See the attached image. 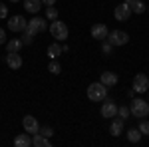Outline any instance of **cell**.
<instances>
[{"instance_id":"1","label":"cell","mask_w":149,"mask_h":147,"mask_svg":"<svg viewBox=\"0 0 149 147\" xmlns=\"http://www.w3.org/2000/svg\"><path fill=\"white\" fill-rule=\"evenodd\" d=\"M88 98H90V102H103L107 98V88L102 82H93L88 86Z\"/></svg>"},{"instance_id":"2","label":"cell","mask_w":149,"mask_h":147,"mask_svg":"<svg viewBox=\"0 0 149 147\" xmlns=\"http://www.w3.org/2000/svg\"><path fill=\"white\" fill-rule=\"evenodd\" d=\"M50 34L56 38L58 42H62V40H66L70 34L68 26H66V22H62V20H52V24H50Z\"/></svg>"},{"instance_id":"3","label":"cell","mask_w":149,"mask_h":147,"mask_svg":"<svg viewBox=\"0 0 149 147\" xmlns=\"http://www.w3.org/2000/svg\"><path fill=\"white\" fill-rule=\"evenodd\" d=\"M129 109H131V115H135L139 119H143V117H147L149 113V102H143V100H133L131 105H129Z\"/></svg>"},{"instance_id":"4","label":"cell","mask_w":149,"mask_h":147,"mask_svg":"<svg viewBox=\"0 0 149 147\" xmlns=\"http://www.w3.org/2000/svg\"><path fill=\"white\" fill-rule=\"evenodd\" d=\"M105 40L111 46H125L127 42H129V36H127V32H123V30H111Z\"/></svg>"},{"instance_id":"5","label":"cell","mask_w":149,"mask_h":147,"mask_svg":"<svg viewBox=\"0 0 149 147\" xmlns=\"http://www.w3.org/2000/svg\"><path fill=\"white\" fill-rule=\"evenodd\" d=\"M26 30H28L32 36H36L38 32H46V30H48V22L44 20V18H40V16H34V18L28 22Z\"/></svg>"},{"instance_id":"6","label":"cell","mask_w":149,"mask_h":147,"mask_svg":"<svg viewBox=\"0 0 149 147\" xmlns=\"http://www.w3.org/2000/svg\"><path fill=\"white\" fill-rule=\"evenodd\" d=\"M26 26H28V20H26L24 16H20V14H16V16L8 18V28H10L12 32H24Z\"/></svg>"},{"instance_id":"7","label":"cell","mask_w":149,"mask_h":147,"mask_svg":"<svg viewBox=\"0 0 149 147\" xmlns=\"http://www.w3.org/2000/svg\"><path fill=\"white\" fill-rule=\"evenodd\" d=\"M133 90H135V93H145L149 90V78L145 74H137L133 78Z\"/></svg>"},{"instance_id":"8","label":"cell","mask_w":149,"mask_h":147,"mask_svg":"<svg viewBox=\"0 0 149 147\" xmlns=\"http://www.w3.org/2000/svg\"><path fill=\"white\" fill-rule=\"evenodd\" d=\"M117 115V105H115L113 100H103L102 103V117H107V119H111V117H115Z\"/></svg>"},{"instance_id":"9","label":"cell","mask_w":149,"mask_h":147,"mask_svg":"<svg viewBox=\"0 0 149 147\" xmlns=\"http://www.w3.org/2000/svg\"><path fill=\"white\" fill-rule=\"evenodd\" d=\"M22 125H24V131H26V133H30V135L38 133V129H40V123H38V119H36V117H32V115H24Z\"/></svg>"},{"instance_id":"10","label":"cell","mask_w":149,"mask_h":147,"mask_svg":"<svg viewBox=\"0 0 149 147\" xmlns=\"http://www.w3.org/2000/svg\"><path fill=\"white\" fill-rule=\"evenodd\" d=\"M131 14H133V12H131V8L127 6L125 2H123V4H119V6H115V10H113L115 20H119V22H127Z\"/></svg>"},{"instance_id":"11","label":"cell","mask_w":149,"mask_h":147,"mask_svg":"<svg viewBox=\"0 0 149 147\" xmlns=\"http://www.w3.org/2000/svg\"><path fill=\"white\" fill-rule=\"evenodd\" d=\"M6 66L10 70H20L22 68V56L18 52H8L6 54Z\"/></svg>"},{"instance_id":"12","label":"cell","mask_w":149,"mask_h":147,"mask_svg":"<svg viewBox=\"0 0 149 147\" xmlns=\"http://www.w3.org/2000/svg\"><path fill=\"white\" fill-rule=\"evenodd\" d=\"M107 34H109V30H107L105 24L100 22V24H93L92 26V38H95V40H105Z\"/></svg>"},{"instance_id":"13","label":"cell","mask_w":149,"mask_h":147,"mask_svg":"<svg viewBox=\"0 0 149 147\" xmlns=\"http://www.w3.org/2000/svg\"><path fill=\"white\" fill-rule=\"evenodd\" d=\"M109 133L113 137H119L123 133V119L119 115H115V119H111V125H109Z\"/></svg>"},{"instance_id":"14","label":"cell","mask_w":149,"mask_h":147,"mask_svg":"<svg viewBox=\"0 0 149 147\" xmlns=\"http://www.w3.org/2000/svg\"><path fill=\"white\" fill-rule=\"evenodd\" d=\"M117 74H113V72H103L102 74V78H100V82H102L105 88H111V86H115L117 84Z\"/></svg>"},{"instance_id":"15","label":"cell","mask_w":149,"mask_h":147,"mask_svg":"<svg viewBox=\"0 0 149 147\" xmlns=\"http://www.w3.org/2000/svg\"><path fill=\"white\" fill-rule=\"evenodd\" d=\"M14 145L16 147H30L32 145V135L30 133H18L14 137Z\"/></svg>"},{"instance_id":"16","label":"cell","mask_w":149,"mask_h":147,"mask_svg":"<svg viewBox=\"0 0 149 147\" xmlns=\"http://www.w3.org/2000/svg\"><path fill=\"white\" fill-rule=\"evenodd\" d=\"M42 6H44L42 0H24V8H26V12H30V14H38Z\"/></svg>"},{"instance_id":"17","label":"cell","mask_w":149,"mask_h":147,"mask_svg":"<svg viewBox=\"0 0 149 147\" xmlns=\"http://www.w3.org/2000/svg\"><path fill=\"white\" fill-rule=\"evenodd\" d=\"M32 145L34 147H50V139L44 137L42 133H34L32 135Z\"/></svg>"},{"instance_id":"18","label":"cell","mask_w":149,"mask_h":147,"mask_svg":"<svg viewBox=\"0 0 149 147\" xmlns=\"http://www.w3.org/2000/svg\"><path fill=\"white\" fill-rule=\"evenodd\" d=\"M22 40L20 38H12L6 42V52H20V48H22Z\"/></svg>"},{"instance_id":"19","label":"cell","mask_w":149,"mask_h":147,"mask_svg":"<svg viewBox=\"0 0 149 147\" xmlns=\"http://www.w3.org/2000/svg\"><path fill=\"white\" fill-rule=\"evenodd\" d=\"M129 8H131L133 14H143V12L147 10V6L143 4V0H133V2L129 4Z\"/></svg>"},{"instance_id":"20","label":"cell","mask_w":149,"mask_h":147,"mask_svg":"<svg viewBox=\"0 0 149 147\" xmlns=\"http://www.w3.org/2000/svg\"><path fill=\"white\" fill-rule=\"evenodd\" d=\"M60 54H64V52H62V46L58 44V42H56V44H50V46H48V58L56 60Z\"/></svg>"},{"instance_id":"21","label":"cell","mask_w":149,"mask_h":147,"mask_svg":"<svg viewBox=\"0 0 149 147\" xmlns=\"http://www.w3.org/2000/svg\"><path fill=\"white\" fill-rule=\"evenodd\" d=\"M141 131H139V129H129V131H127V141H129V143H139V141H141Z\"/></svg>"},{"instance_id":"22","label":"cell","mask_w":149,"mask_h":147,"mask_svg":"<svg viewBox=\"0 0 149 147\" xmlns=\"http://www.w3.org/2000/svg\"><path fill=\"white\" fill-rule=\"evenodd\" d=\"M46 18L48 20H58V8L56 6H46Z\"/></svg>"},{"instance_id":"23","label":"cell","mask_w":149,"mask_h":147,"mask_svg":"<svg viewBox=\"0 0 149 147\" xmlns=\"http://www.w3.org/2000/svg\"><path fill=\"white\" fill-rule=\"evenodd\" d=\"M48 72H50V74H54V76H58V74L62 72V66L54 60V62H50V64H48Z\"/></svg>"},{"instance_id":"24","label":"cell","mask_w":149,"mask_h":147,"mask_svg":"<svg viewBox=\"0 0 149 147\" xmlns=\"http://www.w3.org/2000/svg\"><path fill=\"white\" fill-rule=\"evenodd\" d=\"M117 115H119L121 119H127V117L131 115V109H129L127 105H119V107H117Z\"/></svg>"},{"instance_id":"25","label":"cell","mask_w":149,"mask_h":147,"mask_svg":"<svg viewBox=\"0 0 149 147\" xmlns=\"http://www.w3.org/2000/svg\"><path fill=\"white\" fill-rule=\"evenodd\" d=\"M20 40H22V44H24V46H30V44H32V40H34V36L30 34L28 30H24V32H22V38H20Z\"/></svg>"},{"instance_id":"26","label":"cell","mask_w":149,"mask_h":147,"mask_svg":"<svg viewBox=\"0 0 149 147\" xmlns=\"http://www.w3.org/2000/svg\"><path fill=\"white\" fill-rule=\"evenodd\" d=\"M38 133H42L44 137L50 139V137L54 135V129H52V127H48V125H44V127H40V129H38Z\"/></svg>"},{"instance_id":"27","label":"cell","mask_w":149,"mask_h":147,"mask_svg":"<svg viewBox=\"0 0 149 147\" xmlns=\"http://www.w3.org/2000/svg\"><path fill=\"white\" fill-rule=\"evenodd\" d=\"M137 129L141 131V135H149V121L141 119V123H139V127H137Z\"/></svg>"},{"instance_id":"28","label":"cell","mask_w":149,"mask_h":147,"mask_svg":"<svg viewBox=\"0 0 149 147\" xmlns=\"http://www.w3.org/2000/svg\"><path fill=\"white\" fill-rule=\"evenodd\" d=\"M6 16H8V6L0 2V18H6Z\"/></svg>"},{"instance_id":"29","label":"cell","mask_w":149,"mask_h":147,"mask_svg":"<svg viewBox=\"0 0 149 147\" xmlns=\"http://www.w3.org/2000/svg\"><path fill=\"white\" fill-rule=\"evenodd\" d=\"M111 48H113V46L109 44V42H103V46H102V52H103V54H111Z\"/></svg>"},{"instance_id":"30","label":"cell","mask_w":149,"mask_h":147,"mask_svg":"<svg viewBox=\"0 0 149 147\" xmlns=\"http://www.w3.org/2000/svg\"><path fill=\"white\" fill-rule=\"evenodd\" d=\"M0 44H6V30L0 28Z\"/></svg>"},{"instance_id":"31","label":"cell","mask_w":149,"mask_h":147,"mask_svg":"<svg viewBox=\"0 0 149 147\" xmlns=\"http://www.w3.org/2000/svg\"><path fill=\"white\" fill-rule=\"evenodd\" d=\"M42 4H44V6H54L56 0H42Z\"/></svg>"},{"instance_id":"32","label":"cell","mask_w":149,"mask_h":147,"mask_svg":"<svg viewBox=\"0 0 149 147\" xmlns=\"http://www.w3.org/2000/svg\"><path fill=\"white\" fill-rule=\"evenodd\" d=\"M131 2H133V0H125V4H127V6H129V4H131Z\"/></svg>"},{"instance_id":"33","label":"cell","mask_w":149,"mask_h":147,"mask_svg":"<svg viewBox=\"0 0 149 147\" xmlns=\"http://www.w3.org/2000/svg\"><path fill=\"white\" fill-rule=\"evenodd\" d=\"M10 2H20V0H10Z\"/></svg>"},{"instance_id":"34","label":"cell","mask_w":149,"mask_h":147,"mask_svg":"<svg viewBox=\"0 0 149 147\" xmlns=\"http://www.w3.org/2000/svg\"><path fill=\"white\" fill-rule=\"evenodd\" d=\"M147 10H149V6H147Z\"/></svg>"},{"instance_id":"35","label":"cell","mask_w":149,"mask_h":147,"mask_svg":"<svg viewBox=\"0 0 149 147\" xmlns=\"http://www.w3.org/2000/svg\"><path fill=\"white\" fill-rule=\"evenodd\" d=\"M147 117H149V113H147Z\"/></svg>"},{"instance_id":"36","label":"cell","mask_w":149,"mask_h":147,"mask_svg":"<svg viewBox=\"0 0 149 147\" xmlns=\"http://www.w3.org/2000/svg\"><path fill=\"white\" fill-rule=\"evenodd\" d=\"M147 102H149V98H147Z\"/></svg>"}]
</instances>
